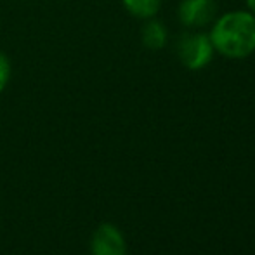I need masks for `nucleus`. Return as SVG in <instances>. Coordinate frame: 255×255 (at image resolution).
I'll use <instances>...</instances> for the list:
<instances>
[{
    "instance_id": "obj_1",
    "label": "nucleus",
    "mask_w": 255,
    "mask_h": 255,
    "mask_svg": "<svg viewBox=\"0 0 255 255\" xmlns=\"http://www.w3.org/2000/svg\"><path fill=\"white\" fill-rule=\"evenodd\" d=\"M215 52L240 61L255 52V16L249 10H229L215 17L208 33Z\"/></svg>"
},
{
    "instance_id": "obj_2",
    "label": "nucleus",
    "mask_w": 255,
    "mask_h": 255,
    "mask_svg": "<svg viewBox=\"0 0 255 255\" xmlns=\"http://www.w3.org/2000/svg\"><path fill=\"white\" fill-rule=\"evenodd\" d=\"M175 52L184 68L189 71H200L207 68L214 59L215 49L208 33L203 31H186L175 44Z\"/></svg>"
},
{
    "instance_id": "obj_3",
    "label": "nucleus",
    "mask_w": 255,
    "mask_h": 255,
    "mask_svg": "<svg viewBox=\"0 0 255 255\" xmlns=\"http://www.w3.org/2000/svg\"><path fill=\"white\" fill-rule=\"evenodd\" d=\"M219 5L215 0H181L177 9L179 21L188 30H202L215 21Z\"/></svg>"
},
{
    "instance_id": "obj_4",
    "label": "nucleus",
    "mask_w": 255,
    "mask_h": 255,
    "mask_svg": "<svg viewBox=\"0 0 255 255\" xmlns=\"http://www.w3.org/2000/svg\"><path fill=\"white\" fill-rule=\"evenodd\" d=\"M92 255H125L127 243L122 231L113 224H101L91 238Z\"/></svg>"
},
{
    "instance_id": "obj_5",
    "label": "nucleus",
    "mask_w": 255,
    "mask_h": 255,
    "mask_svg": "<svg viewBox=\"0 0 255 255\" xmlns=\"http://www.w3.org/2000/svg\"><path fill=\"white\" fill-rule=\"evenodd\" d=\"M141 42L146 49L149 51H160L167 45L168 42V30L161 21L154 19H146L144 26L141 30Z\"/></svg>"
},
{
    "instance_id": "obj_6",
    "label": "nucleus",
    "mask_w": 255,
    "mask_h": 255,
    "mask_svg": "<svg viewBox=\"0 0 255 255\" xmlns=\"http://www.w3.org/2000/svg\"><path fill=\"white\" fill-rule=\"evenodd\" d=\"M122 5L130 16L146 21L160 12L161 0H122Z\"/></svg>"
},
{
    "instance_id": "obj_7",
    "label": "nucleus",
    "mask_w": 255,
    "mask_h": 255,
    "mask_svg": "<svg viewBox=\"0 0 255 255\" xmlns=\"http://www.w3.org/2000/svg\"><path fill=\"white\" fill-rule=\"evenodd\" d=\"M10 75H12V66H10L9 56L0 51V94H2L7 89V85H9Z\"/></svg>"
},
{
    "instance_id": "obj_8",
    "label": "nucleus",
    "mask_w": 255,
    "mask_h": 255,
    "mask_svg": "<svg viewBox=\"0 0 255 255\" xmlns=\"http://www.w3.org/2000/svg\"><path fill=\"white\" fill-rule=\"evenodd\" d=\"M245 5H247V10L255 16V0H245Z\"/></svg>"
}]
</instances>
